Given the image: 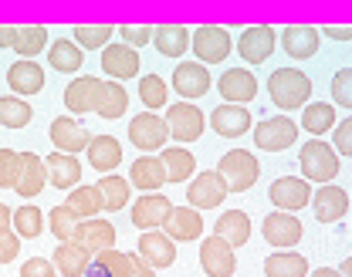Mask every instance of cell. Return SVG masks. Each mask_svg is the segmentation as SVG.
<instances>
[{
    "mask_svg": "<svg viewBox=\"0 0 352 277\" xmlns=\"http://www.w3.org/2000/svg\"><path fill=\"white\" fill-rule=\"evenodd\" d=\"M129 277H156V271H153V267H149V264H146L139 254H135V257H132V274Z\"/></svg>",
    "mask_w": 352,
    "mask_h": 277,
    "instance_id": "54",
    "label": "cell"
},
{
    "mask_svg": "<svg viewBox=\"0 0 352 277\" xmlns=\"http://www.w3.org/2000/svg\"><path fill=\"white\" fill-rule=\"evenodd\" d=\"M47 61H51L54 71L75 75V71H82V64H85V51L75 45L72 38H58L54 45L47 47Z\"/></svg>",
    "mask_w": 352,
    "mask_h": 277,
    "instance_id": "33",
    "label": "cell"
},
{
    "mask_svg": "<svg viewBox=\"0 0 352 277\" xmlns=\"http://www.w3.org/2000/svg\"><path fill=\"white\" fill-rule=\"evenodd\" d=\"M129 183L135 189H142V193H160L163 183H170V180H166V169H163V162L156 156H142V159L132 162Z\"/></svg>",
    "mask_w": 352,
    "mask_h": 277,
    "instance_id": "29",
    "label": "cell"
},
{
    "mask_svg": "<svg viewBox=\"0 0 352 277\" xmlns=\"http://www.w3.org/2000/svg\"><path fill=\"white\" fill-rule=\"evenodd\" d=\"M98 85H102V78H91V75H82V78L68 82V88H65V108H68V115H88V112H95Z\"/></svg>",
    "mask_w": 352,
    "mask_h": 277,
    "instance_id": "24",
    "label": "cell"
},
{
    "mask_svg": "<svg viewBox=\"0 0 352 277\" xmlns=\"http://www.w3.org/2000/svg\"><path fill=\"white\" fill-rule=\"evenodd\" d=\"M298 166H302V180L308 183H332L336 176H339V152L329 145V142H322V138H311L305 142L302 149H298Z\"/></svg>",
    "mask_w": 352,
    "mask_h": 277,
    "instance_id": "2",
    "label": "cell"
},
{
    "mask_svg": "<svg viewBox=\"0 0 352 277\" xmlns=\"http://www.w3.org/2000/svg\"><path fill=\"white\" fill-rule=\"evenodd\" d=\"M21 180V152L0 149V189H14Z\"/></svg>",
    "mask_w": 352,
    "mask_h": 277,
    "instance_id": "47",
    "label": "cell"
},
{
    "mask_svg": "<svg viewBox=\"0 0 352 277\" xmlns=\"http://www.w3.org/2000/svg\"><path fill=\"white\" fill-rule=\"evenodd\" d=\"M129 108V92L119 85V82H102L98 95H95V115L98 119H122Z\"/></svg>",
    "mask_w": 352,
    "mask_h": 277,
    "instance_id": "30",
    "label": "cell"
},
{
    "mask_svg": "<svg viewBox=\"0 0 352 277\" xmlns=\"http://www.w3.org/2000/svg\"><path fill=\"white\" fill-rule=\"evenodd\" d=\"M339 274H342V277H352V257H346V261H342V267H339Z\"/></svg>",
    "mask_w": 352,
    "mask_h": 277,
    "instance_id": "58",
    "label": "cell"
},
{
    "mask_svg": "<svg viewBox=\"0 0 352 277\" xmlns=\"http://www.w3.org/2000/svg\"><path fill=\"white\" fill-rule=\"evenodd\" d=\"M95 250H88L85 243H78V240H68V243H58L54 247V271L61 277H85L88 267H91V257Z\"/></svg>",
    "mask_w": 352,
    "mask_h": 277,
    "instance_id": "18",
    "label": "cell"
},
{
    "mask_svg": "<svg viewBox=\"0 0 352 277\" xmlns=\"http://www.w3.org/2000/svg\"><path fill=\"white\" fill-rule=\"evenodd\" d=\"M217 92L227 105H244L258 95V78L248 68H227L217 78Z\"/></svg>",
    "mask_w": 352,
    "mask_h": 277,
    "instance_id": "17",
    "label": "cell"
},
{
    "mask_svg": "<svg viewBox=\"0 0 352 277\" xmlns=\"http://www.w3.org/2000/svg\"><path fill=\"white\" fill-rule=\"evenodd\" d=\"M7 85L14 88V95H38L44 88V68L38 61H14L7 68Z\"/></svg>",
    "mask_w": 352,
    "mask_h": 277,
    "instance_id": "27",
    "label": "cell"
},
{
    "mask_svg": "<svg viewBox=\"0 0 352 277\" xmlns=\"http://www.w3.org/2000/svg\"><path fill=\"white\" fill-rule=\"evenodd\" d=\"M31 119H34V108L24 98H17V95L0 98V125L3 129H24V125H31Z\"/></svg>",
    "mask_w": 352,
    "mask_h": 277,
    "instance_id": "43",
    "label": "cell"
},
{
    "mask_svg": "<svg viewBox=\"0 0 352 277\" xmlns=\"http://www.w3.org/2000/svg\"><path fill=\"white\" fill-rule=\"evenodd\" d=\"M21 254V237L14 233V227L0 230V264H10Z\"/></svg>",
    "mask_w": 352,
    "mask_h": 277,
    "instance_id": "51",
    "label": "cell"
},
{
    "mask_svg": "<svg viewBox=\"0 0 352 277\" xmlns=\"http://www.w3.org/2000/svg\"><path fill=\"white\" fill-rule=\"evenodd\" d=\"M318 41H322V31H318V27H308V24H292V27L281 31V45H285V51H288L292 61H308V58H315Z\"/></svg>",
    "mask_w": 352,
    "mask_h": 277,
    "instance_id": "22",
    "label": "cell"
},
{
    "mask_svg": "<svg viewBox=\"0 0 352 277\" xmlns=\"http://www.w3.org/2000/svg\"><path fill=\"white\" fill-rule=\"evenodd\" d=\"M336 105H325V101H308L305 112H302V129L311 138H322L325 132H336Z\"/></svg>",
    "mask_w": 352,
    "mask_h": 277,
    "instance_id": "36",
    "label": "cell"
},
{
    "mask_svg": "<svg viewBox=\"0 0 352 277\" xmlns=\"http://www.w3.org/2000/svg\"><path fill=\"white\" fill-rule=\"evenodd\" d=\"M332 101L339 108H349L352 112V68L336 71V78H332Z\"/></svg>",
    "mask_w": 352,
    "mask_h": 277,
    "instance_id": "48",
    "label": "cell"
},
{
    "mask_svg": "<svg viewBox=\"0 0 352 277\" xmlns=\"http://www.w3.org/2000/svg\"><path fill=\"white\" fill-rule=\"evenodd\" d=\"M227 196H230V189L223 183V176H220L217 169H204V173L193 176L190 193H186V203L193 210H217Z\"/></svg>",
    "mask_w": 352,
    "mask_h": 277,
    "instance_id": "6",
    "label": "cell"
},
{
    "mask_svg": "<svg viewBox=\"0 0 352 277\" xmlns=\"http://www.w3.org/2000/svg\"><path fill=\"white\" fill-rule=\"evenodd\" d=\"M217 173L223 176V183H227L230 193H244V189H251V186L258 183L261 166H258L254 152H248V149H230V152L220 156Z\"/></svg>",
    "mask_w": 352,
    "mask_h": 277,
    "instance_id": "3",
    "label": "cell"
},
{
    "mask_svg": "<svg viewBox=\"0 0 352 277\" xmlns=\"http://www.w3.org/2000/svg\"><path fill=\"white\" fill-rule=\"evenodd\" d=\"M98 64H102V71L109 75V82H129L139 75V68H142V58H139V51L129 45H109L102 51V58H98Z\"/></svg>",
    "mask_w": 352,
    "mask_h": 277,
    "instance_id": "12",
    "label": "cell"
},
{
    "mask_svg": "<svg viewBox=\"0 0 352 277\" xmlns=\"http://www.w3.org/2000/svg\"><path fill=\"white\" fill-rule=\"evenodd\" d=\"M47 136L54 142V152H68V156H78L82 149L91 145V138H95L75 115H58V119L51 122Z\"/></svg>",
    "mask_w": 352,
    "mask_h": 277,
    "instance_id": "9",
    "label": "cell"
},
{
    "mask_svg": "<svg viewBox=\"0 0 352 277\" xmlns=\"http://www.w3.org/2000/svg\"><path fill=\"white\" fill-rule=\"evenodd\" d=\"M264 274L267 277H308V257L295 250H278L264 261Z\"/></svg>",
    "mask_w": 352,
    "mask_h": 277,
    "instance_id": "37",
    "label": "cell"
},
{
    "mask_svg": "<svg viewBox=\"0 0 352 277\" xmlns=\"http://www.w3.org/2000/svg\"><path fill=\"white\" fill-rule=\"evenodd\" d=\"M82 220H95L102 210H105V200H102V193H98V186H75L72 193H68V200H65Z\"/></svg>",
    "mask_w": 352,
    "mask_h": 277,
    "instance_id": "42",
    "label": "cell"
},
{
    "mask_svg": "<svg viewBox=\"0 0 352 277\" xmlns=\"http://www.w3.org/2000/svg\"><path fill=\"white\" fill-rule=\"evenodd\" d=\"M98 193H102V200H105V210L116 213V210H126V206H129L132 183L129 180H122L119 173H109V176L98 180Z\"/></svg>",
    "mask_w": 352,
    "mask_h": 277,
    "instance_id": "41",
    "label": "cell"
},
{
    "mask_svg": "<svg viewBox=\"0 0 352 277\" xmlns=\"http://www.w3.org/2000/svg\"><path fill=\"white\" fill-rule=\"evenodd\" d=\"M44 166H47V183L54 186V189H75V186L82 183V162H78V156H68V152H51L47 159H44Z\"/></svg>",
    "mask_w": 352,
    "mask_h": 277,
    "instance_id": "23",
    "label": "cell"
},
{
    "mask_svg": "<svg viewBox=\"0 0 352 277\" xmlns=\"http://www.w3.org/2000/svg\"><path fill=\"white\" fill-rule=\"evenodd\" d=\"M332 149H336L339 156H352V115L346 122L336 125V132H332Z\"/></svg>",
    "mask_w": 352,
    "mask_h": 277,
    "instance_id": "50",
    "label": "cell"
},
{
    "mask_svg": "<svg viewBox=\"0 0 352 277\" xmlns=\"http://www.w3.org/2000/svg\"><path fill=\"white\" fill-rule=\"evenodd\" d=\"M21 277H58V271L47 257H31L21 264Z\"/></svg>",
    "mask_w": 352,
    "mask_h": 277,
    "instance_id": "52",
    "label": "cell"
},
{
    "mask_svg": "<svg viewBox=\"0 0 352 277\" xmlns=\"http://www.w3.org/2000/svg\"><path fill=\"white\" fill-rule=\"evenodd\" d=\"M139 257L153 267V271H160V267H170L176 261V240L173 237H166L163 230H146L139 237Z\"/></svg>",
    "mask_w": 352,
    "mask_h": 277,
    "instance_id": "19",
    "label": "cell"
},
{
    "mask_svg": "<svg viewBox=\"0 0 352 277\" xmlns=\"http://www.w3.org/2000/svg\"><path fill=\"white\" fill-rule=\"evenodd\" d=\"M132 257L135 254H122V250H98L88 277H129L132 274Z\"/></svg>",
    "mask_w": 352,
    "mask_h": 277,
    "instance_id": "38",
    "label": "cell"
},
{
    "mask_svg": "<svg viewBox=\"0 0 352 277\" xmlns=\"http://www.w3.org/2000/svg\"><path fill=\"white\" fill-rule=\"evenodd\" d=\"M44 47H47V27H41V24H24V27H17L14 51H17L21 61H34Z\"/></svg>",
    "mask_w": 352,
    "mask_h": 277,
    "instance_id": "40",
    "label": "cell"
},
{
    "mask_svg": "<svg viewBox=\"0 0 352 277\" xmlns=\"http://www.w3.org/2000/svg\"><path fill=\"white\" fill-rule=\"evenodd\" d=\"M44 213L41 206H34V203H24V206H17L14 210V233L17 237H24V240H34V237H41L44 233Z\"/></svg>",
    "mask_w": 352,
    "mask_h": 277,
    "instance_id": "45",
    "label": "cell"
},
{
    "mask_svg": "<svg viewBox=\"0 0 352 277\" xmlns=\"http://www.w3.org/2000/svg\"><path fill=\"white\" fill-rule=\"evenodd\" d=\"M267 95H271V101L281 112H295V108H305L308 105L311 82H308L305 71H298V68H278L267 78Z\"/></svg>",
    "mask_w": 352,
    "mask_h": 277,
    "instance_id": "1",
    "label": "cell"
},
{
    "mask_svg": "<svg viewBox=\"0 0 352 277\" xmlns=\"http://www.w3.org/2000/svg\"><path fill=\"white\" fill-rule=\"evenodd\" d=\"M308 277H342V274H339L336 267H318V271H311Z\"/></svg>",
    "mask_w": 352,
    "mask_h": 277,
    "instance_id": "57",
    "label": "cell"
},
{
    "mask_svg": "<svg viewBox=\"0 0 352 277\" xmlns=\"http://www.w3.org/2000/svg\"><path fill=\"white\" fill-rule=\"evenodd\" d=\"M210 125L220 138H241L248 129H251V112L244 105H217L210 112Z\"/></svg>",
    "mask_w": 352,
    "mask_h": 277,
    "instance_id": "21",
    "label": "cell"
},
{
    "mask_svg": "<svg viewBox=\"0 0 352 277\" xmlns=\"http://www.w3.org/2000/svg\"><path fill=\"white\" fill-rule=\"evenodd\" d=\"M7 227H14V210L0 203V230H7Z\"/></svg>",
    "mask_w": 352,
    "mask_h": 277,
    "instance_id": "56",
    "label": "cell"
},
{
    "mask_svg": "<svg viewBox=\"0 0 352 277\" xmlns=\"http://www.w3.org/2000/svg\"><path fill=\"white\" fill-rule=\"evenodd\" d=\"M274 45H278V31H274L271 24H254V27H248V31L237 38V54H241V61H248V64H264V61L271 58Z\"/></svg>",
    "mask_w": 352,
    "mask_h": 277,
    "instance_id": "13",
    "label": "cell"
},
{
    "mask_svg": "<svg viewBox=\"0 0 352 277\" xmlns=\"http://www.w3.org/2000/svg\"><path fill=\"white\" fill-rule=\"evenodd\" d=\"M160 162H163L170 183H186L197 173V159H193V152L186 145H166L163 156H160Z\"/></svg>",
    "mask_w": 352,
    "mask_h": 277,
    "instance_id": "32",
    "label": "cell"
},
{
    "mask_svg": "<svg viewBox=\"0 0 352 277\" xmlns=\"http://www.w3.org/2000/svg\"><path fill=\"white\" fill-rule=\"evenodd\" d=\"M78 224H82V217H78V213H75L68 203H61V206H54V210L47 213V230L58 237V243H68V240H75Z\"/></svg>",
    "mask_w": 352,
    "mask_h": 277,
    "instance_id": "44",
    "label": "cell"
},
{
    "mask_svg": "<svg viewBox=\"0 0 352 277\" xmlns=\"http://www.w3.org/2000/svg\"><path fill=\"white\" fill-rule=\"evenodd\" d=\"M210 71H207V64H200V61H179L173 68V78H170V88L183 95L186 101L190 98H204V95L210 92Z\"/></svg>",
    "mask_w": 352,
    "mask_h": 277,
    "instance_id": "15",
    "label": "cell"
},
{
    "mask_svg": "<svg viewBox=\"0 0 352 277\" xmlns=\"http://www.w3.org/2000/svg\"><path fill=\"white\" fill-rule=\"evenodd\" d=\"M14 38H17V27H0V47H14Z\"/></svg>",
    "mask_w": 352,
    "mask_h": 277,
    "instance_id": "55",
    "label": "cell"
},
{
    "mask_svg": "<svg viewBox=\"0 0 352 277\" xmlns=\"http://www.w3.org/2000/svg\"><path fill=\"white\" fill-rule=\"evenodd\" d=\"M166 125H170V138L173 142H197L204 136V129H207V119H204V112L197 105L176 101L166 112Z\"/></svg>",
    "mask_w": 352,
    "mask_h": 277,
    "instance_id": "7",
    "label": "cell"
},
{
    "mask_svg": "<svg viewBox=\"0 0 352 277\" xmlns=\"http://www.w3.org/2000/svg\"><path fill=\"white\" fill-rule=\"evenodd\" d=\"M311 206H315L318 224H336V220H342L349 213V193L339 189V186L325 183V186H318V193L311 196Z\"/></svg>",
    "mask_w": 352,
    "mask_h": 277,
    "instance_id": "20",
    "label": "cell"
},
{
    "mask_svg": "<svg viewBox=\"0 0 352 277\" xmlns=\"http://www.w3.org/2000/svg\"><path fill=\"white\" fill-rule=\"evenodd\" d=\"M200 267L207 277H234L237 271V257H234V247L227 240H220L217 233H210L204 243H200Z\"/></svg>",
    "mask_w": 352,
    "mask_h": 277,
    "instance_id": "11",
    "label": "cell"
},
{
    "mask_svg": "<svg viewBox=\"0 0 352 277\" xmlns=\"http://www.w3.org/2000/svg\"><path fill=\"white\" fill-rule=\"evenodd\" d=\"M322 34L325 38H332V41H352V24H346V27H322Z\"/></svg>",
    "mask_w": 352,
    "mask_h": 277,
    "instance_id": "53",
    "label": "cell"
},
{
    "mask_svg": "<svg viewBox=\"0 0 352 277\" xmlns=\"http://www.w3.org/2000/svg\"><path fill=\"white\" fill-rule=\"evenodd\" d=\"M116 34L122 38V45H129V47L139 51L142 45H149V41H153L156 27H149V24H139V27H135V24H122V27H116Z\"/></svg>",
    "mask_w": 352,
    "mask_h": 277,
    "instance_id": "49",
    "label": "cell"
},
{
    "mask_svg": "<svg viewBox=\"0 0 352 277\" xmlns=\"http://www.w3.org/2000/svg\"><path fill=\"white\" fill-rule=\"evenodd\" d=\"M261 233L271 247L288 250V247H295V243L302 240V220H298L295 213L274 210V213H267V220L261 224Z\"/></svg>",
    "mask_w": 352,
    "mask_h": 277,
    "instance_id": "16",
    "label": "cell"
},
{
    "mask_svg": "<svg viewBox=\"0 0 352 277\" xmlns=\"http://www.w3.org/2000/svg\"><path fill=\"white\" fill-rule=\"evenodd\" d=\"M116 38V27L112 24H78L72 27V41L82 47V51H105Z\"/></svg>",
    "mask_w": 352,
    "mask_h": 277,
    "instance_id": "39",
    "label": "cell"
},
{
    "mask_svg": "<svg viewBox=\"0 0 352 277\" xmlns=\"http://www.w3.org/2000/svg\"><path fill=\"white\" fill-rule=\"evenodd\" d=\"M85 156H88V166H91V169H98L102 176H109V173L119 169V162H122V142L112 136H95L91 145L85 149Z\"/></svg>",
    "mask_w": 352,
    "mask_h": 277,
    "instance_id": "26",
    "label": "cell"
},
{
    "mask_svg": "<svg viewBox=\"0 0 352 277\" xmlns=\"http://www.w3.org/2000/svg\"><path fill=\"white\" fill-rule=\"evenodd\" d=\"M47 183V166L38 152H21V180H17V196H38Z\"/></svg>",
    "mask_w": 352,
    "mask_h": 277,
    "instance_id": "28",
    "label": "cell"
},
{
    "mask_svg": "<svg viewBox=\"0 0 352 277\" xmlns=\"http://www.w3.org/2000/svg\"><path fill=\"white\" fill-rule=\"evenodd\" d=\"M193 54H197V61L200 64H220V61H227V54H230V34L217 27V24H204V27H197L193 31Z\"/></svg>",
    "mask_w": 352,
    "mask_h": 277,
    "instance_id": "8",
    "label": "cell"
},
{
    "mask_svg": "<svg viewBox=\"0 0 352 277\" xmlns=\"http://www.w3.org/2000/svg\"><path fill=\"white\" fill-rule=\"evenodd\" d=\"M170 213H173L170 196H163V193H146V196H139L135 206H132V227L142 233L163 230V224L170 220Z\"/></svg>",
    "mask_w": 352,
    "mask_h": 277,
    "instance_id": "10",
    "label": "cell"
},
{
    "mask_svg": "<svg viewBox=\"0 0 352 277\" xmlns=\"http://www.w3.org/2000/svg\"><path fill=\"white\" fill-rule=\"evenodd\" d=\"M267 196H271V203L278 206V210H285V213H298L302 206L311 203V186L308 180H298V176H281V180H274L271 189H267Z\"/></svg>",
    "mask_w": 352,
    "mask_h": 277,
    "instance_id": "14",
    "label": "cell"
},
{
    "mask_svg": "<svg viewBox=\"0 0 352 277\" xmlns=\"http://www.w3.org/2000/svg\"><path fill=\"white\" fill-rule=\"evenodd\" d=\"M298 142V125L288 115H271L254 125V145L261 152H285Z\"/></svg>",
    "mask_w": 352,
    "mask_h": 277,
    "instance_id": "5",
    "label": "cell"
},
{
    "mask_svg": "<svg viewBox=\"0 0 352 277\" xmlns=\"http://www.w3.org/2000/svg\"><path fill=\"white\" fill-rule=\"evenodd\" d=\"M139 101L146 105V112L166 108V101H170V85H166L160 75H142V78H139Z\"/></svg>",
    "mask_w": 352,
    "mask_h": 277,
    "instance_id": "46",
    "label": "cell"
},
{
    "mask_svg": "<svg viewBox=\"0 0 352 277\" xmlns=\"http://www.w3.org/2000/svg\"><path fill=\"white\" fill-rule=\"evenodd\" d=\"M75 240L78 243H85L88 250H112L116 247V227L109 224V220H102V217H95V220H82L78 224V230H75Z\"/></svg>",
    "mask_w": 352,
    "mask_h": 277,
    "instance_id": "31",
    "label": "cell"
},
{
    "mask_svg": "<svg viewBox=\"0 0 352 277\" xmlns=\"http://www.w3.org/2000/svg\"><path fill=\"white\" fill-rule=\"evenodd\" d=\"M163 233L173 237L176 243H179V240H200V233H204V217H200V210H193L190 203H186V206H173L170 220L163 224Z\"/></svg>",
    "mask_w": 352,
    "mask_h": 277,
    "instance_id": "25",
    "label": "cell"
},
{
    "mask_svg": "<svg viewBox=\"0 0 352 277\" xmlns=\"http://www.w3.org/2000/svg\"><path fill=\"white\" fill-rule=\"evenodd\" d=\"M190 27H183V24H160L156 27V34H153V45L156 51L163 54V58H183V51L190 47Z\"/></svg>",
    "mask_w": 352,
    "mask_h": 277,
    "instance_id": "34",
    "label": "cell"
},
{
    "mask_svg": "<svg viewBox=\"0 0 352 277\" xmlns=\"http://www.w3.org/2000/svg\"><path fill=\"white\" fill-rule=\"evenodd\" d=\"M214 233L220 240H227L230 247H244L251 240V220H248L244 210H227V213H220Z\"/></svg>",
    "mask_w": 352,
    "mask_h": 277,
    "instance_id": "35",
    "label": "cell"
},
{
    "mask_svg": "<svg viewBox=\"0 0 352 277\" xmlns=\"http://www.w3.org/2000/svg\"><path fill=\"white\" fill-rule=\"evenodd\" d=\"M129 138L135 149H142L146 156L149 152H163L166 142H170V125L163 115H153V112H139L129 122Z\"/></svg>",
    "mask_w": 352,
    "mask_h": 277,
    "instance_id": "4",
    "label": "cell"
}]
</instances>
